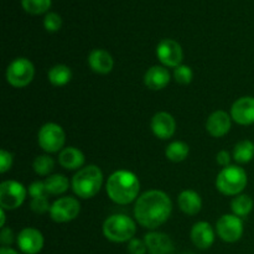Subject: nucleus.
<instances>
[{"instance_id": "1", "label": "nucleus", "mask_w": 254, "mask_h": 254, "mask_svg": "<svg viewBox=\"0 0 254 254\" xmlns=\"http://www.w3.org/2000/svg\"><path fill=\"white\" fill-rule=\"evenodd\" d=\"M173 211V202L164 191L150 190L140 195L134 206L136 222L149 230H155L168 221Z\"/></svg>"}, {"instance_id": "2", "label": "nucleus", "mask_w": 254, "mask_h": 254, "mask_svg": "<svg viewBox=\"0 0 254 254\" xmlns=\"http://www.w3.org/2000/svg\"><path fill=\"white\" fill-rule=\"evenodd\" d=\"M106 190L113 202L118 205H129L138 197L140 181L131 171L118 170L109 176Z\"/></svg>"}, {"instance_id": "3", "label": "nucleus", "mask_w": 254, "mask_h": 254, "mask_svg": "<svg viewBox=\"0 0 254 254\" xmlns=\"http://www.w3.org/2000/svg\"><path fill=\"white\" fill-rule=\"evenodd\" d=\"M103 184V173L97 165L79 169L72 178V190L78 197L92 198L99 192Z\"/></svg>"}, {"instance_id": "4", "label": "nucleus", "mask_w": 254, "mask_h": 254, "mask_svg": "<svg viewBox=\"0 0 254 254\" xmlns=\"http://www.w3.org/2000/svg\"><path fill=\"white\" fill-rule=\"evenodd\" d=\"M135 232L136 225L133 218L122 213L109 216L103 223L104 237L112 242H129L134 238Z\"/></svg>"}, {"instance_id": "5", "label": "nucleus", "mask_w": 254, "mask_h": 254, "mask_svg": "<svg viewBox=\"0 0 254 254\" xmlns=\"http://www.w3.org/2000/svg\"><path fill=\"white\" fill-rule=\"evenodd\" d=\"M248 178L246 171L237 165L223 168L216 179V188L226 196L241 195L246 189Z\"/></svg>"}, {"instance_id": "6", "label": "nucleus", "mask_w": 254, "mask_h": 254, "mask_svg": "<svg viewBox=\"0 0 254 254\" xmlns=\"http://www.w3.org/2000/svg\"><path fill=\"white\" fill-rule=\"evenodd\" d=\"M35 76V67L30 60L25 57L15 59L6 68V81L15 88L29 86Z\"/></svg>"}, {"instance_id": "7", "label": "nucleus", "mask_w": 254, "mask_h": 254, "mask_svg": "<svg viewBox=\"0 0 254 254\" xmlns=\"http://www.w3.org/2000/svg\"><path fill=\"white\" fill-rule=\"evenodd\" d=\"M37 141L40 148L46 153H57L64 149L66 143V134L59 124L46 123L40 128Z\"/></svg>"}, {"instance_id": "8", "label": "nucleus", "mask_w": 254, "mask_h": 254, "mask_svg": "<svg viewBox=\"0 0 254 254\" xmlns=\"http://www.w3.org/2000/svg\"><path fill=\"white\" fill-rule=\"evenodd\" d=\"M29 191L22 184L6 180L0 184V206L4 210H16L24 203Z\"/></svg>"}, {"instance_id": "9", "label": "nucleus", "mask_w": 254, "mask_h": 254, "mask_svg": "<svg viewBox=\"0 0 254 254\" xmlns=\"http://www.w3.org/2000/svg\"><path fill=\"white\" fill-rule=\"evenodd\" d=\"M81 212V205L77 198L64 196L55 201L50 208V216L57 223H66L73 221Z\"/></svg>"}, {"instance_id": "10", "label": "nucleus", "mask_w": 254, "mask_h": 254, "mask_svg": "<svg viewBox=\"0 0 254 254\" xmlns=\"http://www.w3.org/2000/svg\"><path fill=\"white\" fill-rule=\"evenodd\" d=\"M218 237L227 243H235L243 235V221L236 215H223L216 223Z\"/></svg>"}, {"instance_id": "11", "label": "nucleus", "mask_w": 254, "mask_h": 254, "mask_svg": "<svg viewBox=\"0 0 254 254\" xmlns=\"http://www.w3.org/2000/svg\"><path fill=\"white\" fill-rule=\"evenodd\" d=\"M156 56L165 67L176 68L183 62V47L175 40L164 39L156 46Z\"/></svg>"}, {"instance_id": "12", "label": "nucleus", "mask_w": 254, "mask_h": 254, "mask_svg": "<svg viewBox=\"0 0 254 254\" xmlns=\"http://www.w3.org/2000/svg\"><path fill=\"white\" fill-rule=\"evenodd\" d=\"M17 246L20 251L25 254H37L42 251L45 240L39 230L32 227H26L17 235Z\"/></svg>"}, {"instance_id": "13", "label": "nucleus", "mask_w": 254, "mask_h": 254, "mask_svg": "<svg viewBox=\"0 0 254 254\" xmlns=\"http://www.w3.org/2000/svg\"><path fill=\"white\" fill-rule=\"evenodd\" d=\"M231 118L241 126L254 123V97H241L231 108Z\"/></svg>"}, {"instance_id": "14", "label": "nucleus", "mask_w": 254, "mask_h": 254, "mask_svg": "<svg viewBox=\"0 0 254 254\" xmlns=\"http://www.w3.org/2000/svg\"><path fill=\"white\" fill-rule=\"evenodd\" d=\"M151 130L159 139H170L176 131V122L168 112H159L151 119Z\"/></svg>"}, {"instance_id": "15", "label": "nucleus", "mask_w": 254, "mask_h": 254, "mask_svg": "<svg viewBox=\"0 0 254 254\" xmlns=\"http://www.w3.org/2000/svg\"><path fill=\"white\" fill-rule=\"evenodd\" d=\"M231 116L225 111H216L208 117L206 122V129L213 138L225 136L231 130Z\"/></svg>"}, {"instance_id": "16", "label": "nucleus", "mask_w": 254, "mask_h": 254, "mask_svg": "<svg viewBox=\"0 0 254 254\" xmlns=\"http://www.w3.org/2000/svg\"><path fill=\"white\" fill-rule=\"evenodd\" d=\"M191 241L200 250H207L215 242V231L208 222L201 221L193 225L191 230Z\"/></svg>"}, {"instance_id": "17", "label": "nucleus", "mask_w": 254, "mask_h": 254, "mask_svg": "<svg viewBox=\"0 0 254 254\" xmlns=\"http://www.w3.org/2000/svg\"><path fill=\"white\" fill-rule=\"evenodd\" d=\"M150 254H171L174 252V243L169 236L161 232H150L144 238Z\"/></svg>"}, {"instance_id": "18", "label": "nucleus", "mask_w": 254, "mask_h": 254, "mask_svg": "<svg viewBox=\"0 0 254 254\" xmlns=\"http://www.w3.org/2000/svg\"><path fill=\"white\" fill-rule=\"evenodd\" d=\"M170 77V72L165 66H153L145 72L144 83L149 89L160 91L168 86Z\"/></svg>"}, {"instance_id": "19", "label": "nucleus", "mask_w": 254, "mask_h": 254, "mask_svg": "<svg viewBox=\"0 0 254 254\" xmlns=\"http://www.w3.org/2000/svg\"><path fill=\"white\" fill-rule=\"evenodd\" d=\"M88 64L92 71L99 74H107L113 69L114 60L108 51L96 49L89 54Z\"/></svg>"}, {"instance_id": "20", "label": "nucleus", "mask_w": 254, "mask_h": 254, "mask_svg": "<svg viewBox=\"0 0 254 254\" xmlns=\"http://www.w3.org/2000/svg\"><path fill=\"white\" fill-rule=\"evenodd\" d=\"M84 154L74 146L64 148L60 151L59 163L66 170H79L84 165Z\"/></svg>"}, {"instance_id": "21", "label": "nucleus", "mask_w": 254, "mask_h": 254, "mask_svg": "<svg viewBox=\"0 0 254 254\" xmlns=\"http://www.w3.org/2000/svg\"><path fill=\"white\" fill-rule=\"evenodd\" d=\"M179 207L184 213L190 216L197 215L202 208L201 196L193 190H184L178 197Z\"/></svg>"}, {"instance_id": "22", "label": "nucleus", "mask_w": 254, "mask_h": 254, "mask_svg": "<svg viewBox=\"0 0 254 254\" xmlns=\"http://www.w3.org/2000/svg\"><path fill=\"white\" fill-rule=\"evenodd\" d=\"M49 81L52 86L62 87L66 86L72 78V71L66 64H56L49 71Z\"/></svg>"}, {"instance_id": "23", "label": "nucleus", "mask_w": 254, "mask_h": 254, "mask_svg": "<svg viewBox=\"0 0 254 254\" xmlns=\"http://www.w3.org/2000/svg\"><path fill=\"white\" fill-rule=\"evenodd\" d=\"M189 153H190V148H189L188 144L185 141L176 140L173 143L169 144L166 146L165 155L173 163H181V161L185 160L188 158Z\"/></svg>"}, {"instance_id": "24", "label": "nucleus", "mask_w": 254, "mask_h": 254, "mask_svg": "<svg viewBox=\"0 0 254 254\" xmlns=\"http://www.w3.org/2000/svg\"><path fill=\"white\" fill-rule=\"evenodd\" d=\"M254 202L252 197L248 195H237L231 202V208H232L233 215L238 216V217H247L253 210Z\"/></svg>"}, {"instance_id": "25", "label": "nucleus", "mask_w": 254, "mask_h": 254, "mask_svg": "<svg viewBox=\"0 0 254 254\" xmlns=\"http://www.w3.org/2000/svg\"><path fill=\"white\" fill-rule=\"evenodd\" d=\"M233 159L240 164H247L254 159V143L251 140H241L233 149Z\"/></svg>"}, {"instance_id": "26", "label": "nucleus", "mask_w": 254, "mask_h": 254, "mask_svg": "<svg viewBox=\"0 0 254 254\" xmlns=\"http://www.w3.org/2000/svg\"><path fill=\"white\" fill-rule=\"evenodd\" d=\"M45 184H46L49 195H61V193L66 192L69 188L68 179L64 175H62V174L50 175L45 180Z\"/></svg>"}, {"instance_id": "27", "label": "nucleus", "mask_w": 254, "mask_h": 254, "mask_svg": "<svg viewBox=\"0 0 254 254\" xmlns=\"http://www.w3.org/2000/svg\"><path fill=\"white\" fill-rule=\"evenodd\" d=\"M51 0H21V5L27 14L40 15L49 11Z\"/></svg>"}, {"instance_id": "28", "label": "nucleus", "mask_w": 254, "mask_h": 254, "mask_svg": "<svg viewBox=\"0 0 254 254\" xmlns=\"http://www.w3.org/2000/svg\"><path fill=\"white\" fill-rule=\"evenodd\" d=\"M34 170L37 175L47 176L55 169V161L49 155H40L34 160Z\"/></svg>"}, {"instance_id": "29", "label": "nucleus", "mask_w": 254, "mask_h": 254, "mask_svg": "<svg viewBox=\"0 0 254 254\" xmlns=\"http://www.w3.org/2000/svg\"><path fill=\"white\" fill-rule=\"evenodd\" d=\"M174 78L178 83L180 84H189L192 82L193 78V72L190 66L186 64H180L174 69Z\"/></svg>"}, {"instance_id": "30", "label": "nucleus", "mask_w": 254, "mask_h": 254, "mask_svg": "<svg viewBox=\"0 0 254 254\" xmlns=\"http://www.w3.org/2000/svg\"><path fill=\"white\" fill-rule=\"evenodd\" d=\"M44 26L49 32H56L61 29L62 19L57 12H49L44 19Z\"/></svg>"}, {"instance_id": "31", "label": "nucleus", "mask_w": 254, "mask_h": 254, "mask_svg": "<svg viewBox=\"0 0 254 254\" xmlns=\"http://www.w3.org/2000/svg\"><path fill=\"white\" fill-rule=\"evenodd\" d=\"M27 191H29L30 196H31L32 198L47 197V196H49V191H47L45 181H34V183L29 186Z\"/></svg>"}, {"instance_id": "32", "label": "nucleus", "mask_w": 254, "mask_h": 254, "mask_svg": "<svg viewBox=\"0 0 254 254\" xmlns=\"http://www.w3.org/2000/svg\"><path fill=\"white\" fill-rule=\"evenodd\" d=\"M30 206H31V210L34 211L35 213H39V215L40 213L42 215V213L47 212V211H50V208H51V205L49 203L47 197L32 198Z\"/></svg>"}, {"instance_id": "33", "label": "nucleus", "mask_w": 254, "mask_h": 254, "mask_svg": "<svg viewBox=\"0 0 254 254\" xmlns=\"http://www.w3.org/2000/svg\"><path fill=\"white\" fill-rule=\"evenodd\" d=\"M146 251H148V247L145 245V241L138 240V238H133V240L129 241V254H145Z\"/></svg>"}, {"instance_id": "34", "label": "nucleus", "mask_w": 254, "mask_h": 254, "mask_svg": "<svg viewBox=\"0 0 254 254\" xmlns=\"http://www.w3.org/2000/svg\"><path fill=\"white\" fill-rule=\"evenodd\" d=\"M12 166V154L1 149L0 150V173L5 174Z\"/></svg>"}, {"instance_id": "35", "label": "nucleus", "mask_w": 254, "mask_h": 254, "mask_svg": "<svg viewBox=\"0 0 254 254\" xmlns=\"http://www.w3.org/2000/svg\"><path fill=\"white\" fill-rule=\"evenodd\" d=\"M0 241H1V243L4 247L11 245V243L14 242V233H12V231L10 230V228H6V227L1 228V233H0Z\"/></svg>"}, {"instance_id": "36", "label": "nucleus", "mask_w": 254, "mask_h": 254, "mask_svg": "<svg viewBox=\"0 0 254 254\" xmlns=\"http://www.w3.org/2000/svg\"><path fill=\"white\" fill-rule=\"evenodd\" d=\"M216 161H217L221 166H223V168L230 166V163H231L230 153H228L227 150H221L220 153L217 154V156H216Z\"/></svg>"}, {"instance_id": "37", "label": "nucleus", "mask_w": 254, "mask_h": 254, "mask_svg": "<svg viewBox=\"0 0 254 254\" xmlns=\"http://www.w3.org/2000/svg\"><path fill=\"white\" fill-rule=\"evenodd\" d=\"M5 211L2 207H0V226L1 228L5 227V221H6V215H5Z\"/></svg>"}, {"instance_id": "38", "label": "nucleus", "mask_w": 254, "mask_h": 254, "mask_svg": "<svg viewBox=\"0 0 254 254\" xmlns=\"http://www.w3.org/2000/svg\"><path fill=\"white\" fill-rule=\"evenodd\" d=\"M0 254H19V253H17L15 250H12V248L1 247V250H0Z\"/></svg>"}]
</instances>
